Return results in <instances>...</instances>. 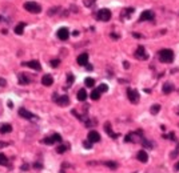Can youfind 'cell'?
<instances>
[{
    "mask_svg": "<svg viewBox=\"0 0 179 173\" xmlns=\"http://www.w3.org/2000/svg\"><path fill=\"white\" fill-rule=\"evenodd\" d=\"M158 57L162 63H172L174 60V52L171 49H162L159 51V53H158Z\"/></svg>",
    "mask_w": 179,
    "mask_h": 173,
    "instance_id": "1",
    "label": "cell"
},
{
    "mask_svg": "<svg viewBox=\"0 0 179 173\" xmlns=\"http://www.w3.org/2000/svg\"><path fill=\"white\" fill-rule=\"evenodd\" d=\"M24 8H26V11L31 12V13H40L42 12V7L39 4H36L35 1H26Z\"/></svg>",
    "mask_w": 179,
    "mask_h": 173,
    "instance_id": "2",
    "label": "cell"
},
{
    "mask_svg": "<svg viewBox=\"0 0 179 173\" xmlns=\"http://www.w3.org/2000/svg\"><path fill=\"white\" fill-rule=\"evenodd\" d=\"M127 142H142L143 137H142V132L138 131V132H133V133H130V135L126 136L124 138Z\"/></svg>",
    "mask_w": 179,
    "mask_h": 173,
    "instance_id": "3",
    "label": "cell"
},
{
    "mask_svg": "<svg viewBox=\"0 0 179 173\" xmlns=\"http://www.w3.org/2000/svg\"><path fill=\"white\" fill-rule=\"evenodd\" d=\"M96 17L100 20V21H108V20L111 19V11L107 9V8H102V9L98 11Z\"/></svg>",
    "mask_w": 179,
    "mask_h": 173,
    "instance_id": "4",
    "label": "cell"
},
{
    "mask_svg": "<svg viewBox=\"0 0 179 173\" xmlns=\"http://www.w3.org/2000/svg\"><path fill=\"white\" fill-rule=\"evenodd\" d=\"M54 101L55 103H58L60 107H66L70 104V97L67 96V95H62V96H58L56 93L54 95Z\"/></svg>",
    "mask_w": 179,
    "mask_h": 173,
    "instance_id": "5",
    "label": "cell"
},
{
    "mask_svg": "<svg viewBox=\"0 0 179 173\" xmlns=\"http://www.w3.org/2000/svg\"><path fill=\"white\" fill-rule=\"evenodd\" d=\"M127 96H129V100L131 101L133 104H136L138 101H139V93L136 92L135 89H133V88L127 89Z\"/></svg>",
    "mask_w": 179,
    "mask_h": 173,
    "instance_id": "6",
    "label": "cell"
},
{
    "mask_svg": "<svg viewBox=\"0 0 179 173\" xmlns=\"http://www.w3.org/2000/svg\"><path fill=\"white\" fill-rule=\"evenodd\" d=\"M19 115L22 116V117H24V119H27V120L38 119V116H35L34 113H31V112L28 111V109H26V108H20V109H19Z\"/></svg>",
    "mask_w": 179,
    "mask_h": 173,
    "instance_id": "7",
    "label": "cell"
},
{
    "mask_svg": "<svg viewBox=\"0 0 179 173\" xmlns=\"http://www.w3.org/2000/svg\"><path fill=\"white\" fill-rule=\"evenodd\" d=\"M135 57L139 59V60H147L148 56L146 53V49H144V47H138V49L135 51Z\"/></svg>",
    "mask_w": 179,
    "mask_h": 173,
    "instance_id": "8",
    "label": "cell"
},
{
    "mask_svg": "<svg viewBox=\"0 0 179 173\" xmlns=\"http://www.w3.org/2000/svg\"><path fill=\"white\" fill-rule=\"evenodd\" d=\"M154 17H155L154 12L150 11V9H147V11L142 12V15H140L139 20H140V21H147V20H154Z\"/></svg>",
    "mask_w": 179,
    "mask_h": 173,
    "instance_id": "9",
    "label": "cell"
},
{
    "mask_svg": "<svg viewBox=\"0 0 179 173\" xmlns=\"http://www.w3.org/2000/svg\"><path fill=\"white\" fill-rule=\"evenodd\" d=\"M22 65H24V67H30V68L35 69V71H40V69H42V65H40V63L38 61V60H31V61L23 63Z\"/></svg>",
    "mask_w": 179,
    "mask_h": 173,
    "instance_id": "10",
    "label": "cell"
},
{
    "mask_svg": "<svg viewBox=\"0 0 179 173\" xmlns=\"http://www.w3.org/2000/svg\"><path fill=\"white\" fill-rule=\"evenodd\" d=\"M58 37L60 39V40H67V39L70 37V31L64 27L59 28L58 29Z\"/></svg>",
    "mask_w": 179,
    "mask_h": 173,
    "instance_id": "11",
    "label": "cell"
},
{
    "mask_svg": "<svg viewBox=\"0 0 179 173\" xmlns=\"http://www.w3.org/2000/svg\"><path fill=\"white\" fill-rule=\"evenodd\" d=\"M87 138H88L91 142H99L100 141V135H99L96 131H90Z\"/></svg>",
    "mask_w": 179,
    "mask_h": 173,
    "instance_id": "12",
    "label": "cell"
},
{
    "mask_svg": "<svg viewBox=\"0 0 179 173\" xmlns=\"http://www.w3.org/2000/svg\"><path fill=\"white\" fill-rule=\"evenodd\" d=\"M76 61H78L79 65H87L88 64V55L87 53H80L78 56V59H76Z\"/></svg>",
    "mask_w": 179,
    "mask_h": 173,
    "instance_id": "13",
    "label": "cell"
},
{
    "mask_svg": "<svg viewBox=\"0 0 179 173\" xmlns=\"http://www.w3.org/2000/svg\"><path fill=\"white\" fill-rule=\"evenodd\" d=\"M42 84L46 85V87H51V85L54 84V77L51 76V75H44L43 79H42Z\"/></svg>",
    "mask_w": 179,
    "mask_h": 173,
    "instance_id": "14",
    "label": "cell"
},
{
    "mask_svg": "<svg viewBox=\"0 0 179 173\" xmlns=\"http://www.w3.org/2000/svg\"><path fill=\"white\" fill-rule=\"evenodd\" d=\"M136 158L139 160L140 162H147L148 161V154L146 150H139L138 154H136Z\"/></svg>",
    "mask_w": 179,
    "mask_h": 173,
    "instance_id": "15",
    "label": "cell"
},
{
    "mask_svg": "<svg viewBox=\"0 0 179 173\" xmlns=\"http://www.w3.org/2000/svg\"><path fill=\"white\" fill-rule=\"evenodd\" d=\"M104 131L107 132V135L111 136L112 138H116L118 136H119L118 133H114V132H112V129H111V124H110V123H106L104 124Z\"/></svg>",
    "mask_w": 179,
    "mask_h": 173,
    "instance_id": "16",
    "label": "cell"
},
{
    "mask_svg": "<svg viewBox=\"0 0 179 173\" xmlns=\"http://www.w3.org/2000/svg\"><path fill=\"white\" fill-rule=\"evenodd\" d=\"M162 91H163L164 95H168V93H171L172 91H174V85H172L171 83H166V84H163Z\"/></svg>",
    "mask_w": 179,
    "mask_h": 173,
    "instance_id": "17",
    "label": "cell"
},
{
    "mask_svg": "<svg viewBox=\"0 0 179 173\" xmlns=\"http://www.w3.org/2000/svg\"><path fill=\"white\" fill-rule=\"evenodd\" d=\"M30 81H31V79H30L26 73H19V83H20V84L26 85V84H28Z\"/></svg>",
    "mask_w": 179,
    "mask_h": 173,
    "instance_id": "18",
    "label": "cell"
},
{
    "mask_svg": "<svg viewBox=\"0 0 179 173\" xmlns=\"http://www.w3.org/2000/svg\"><path fill=\"white\" fill-rule=\"evenodd\" d=\"M9 132H12V127L11 124H1L0 125V133H9Z\"/></svg>",
    "mask_w": 179,
    "mask_h": 173,
    "instance_id": "19",
    "label": "cell"
},
{
    "mask_svg": "<svg viewBox=\"0 0 179 173\" xmlns=\"http://www.w3.org/2000/svg\"><path fill=\"white\" fill-rule=\"evenodd\" d=\"M76 97H78L79 101H84L87 99V92L86 89H79L78 91V95H76Z\"/></svg>",
    "mask_w": 179,
    "mask_h": 173,
    "instance_id": "20",
    "label": "cell"
},
{
    "mask_svg": "<svg viewBox=\"0 0 179 173\" xmlns=\"http://www.w3.org/2000/svg\"><path fill=\"white\" fill-rule=\"evenodd\" d=\"M24 27H26V23H20L15 27V33L16 35H22L24 31Z\"/></svg>",
    "mask_w": 179,
    "mask_h": 173,
    "instance_id": "21",
    "label": "cell"
},
{
    "mask_svg": "<svg viewBox=\"0 0 179 173\" xmlns=\"http://www.w3.org/2000/svg\"><path fill=\"white\" fill-rule=\"evenodd\" d=\"M100 95H102V93L99 92V89H94L92 92H91V95H90V97H91L92 100H99Z\"/></svg>",
    "mask_w": 179,
    "mask_h": 173,
    "instance_id": "22",
    "label": "cell"
},
{
    "mask_svg": "<svg viewBox=\"0 0 179 173\" xmlns=\"http://www.w3.org/2000/svg\"><path fill=\"white\" fill-rule=\"evenodd\" d=\"M9 164V161H8L7 156L4 153H0V165H8Z\"/></svg>",
    "mask_w": 179,
    "mask_h": 173,
    "instance_id": "23",
    "label": "cell"
},
{
    "mask_svg": "<svg viewBox=\"0 0 179 173\" xmlns=\"http://www.w3.org/2000/svg\"><path fill=\"white\" fill-rule=\"evenodd\" d=\"M134 11H135L134 8H127V9H124V12H123V15H122V17H123V19H127V17H129L130 15H133V13H134Z\"/></svg>",
    "mask_w": 179,
    "mask_h": 173,
    "instance_id": "24",
    "label": "cell"
},
{
    "mask_svg": "<svg viewBox=\"0 0 179 173\" xmlns=\"http://www.w3.org/2000/svg\"><path fill=\"white\" fill-rule=\"evenodd\" d=\"M84 84H86V87H88V88H92L94 85H95V80L91 79V77H87L86 80H84Z\"/></svg>",
    "mask_w": 179,
    "mask_h": 173,
    "instance_id": "25",
    "label": "cell"
},
{
    "mask_svg": "<svg viewBox=\"0 0 179 173\" xmlns=\"http://www.w3.org/2000/svg\"><path fill=\"white\" fill-rule=\"evenodd\" d=\"M103 164H104L106 166L111 168V169H116V168H118V164H116V162H114V161H104Z\"/></svg>",
    "mask_w": 179,
    "mask_h": 173,
    "instance_id": "26",
    "label": "cell"
},
{
    "mask_svg": "<svg viewBox=\"0 0 179 173\" xmlns=\"http://www.w3.org/2000/svg\"><path fill=\"white\" fill-rule=\"evenodd\" d=\"M150 111H151L152 115H156V113H158V112L160 111V105H159V104H154V105L151 107V109H150Z\"/></svg>",
    "mask_w": 179,
    "mask_h": 173,
    "instance_id": "27",
    "label": "cell"
},
{
    "mask_svg": "<svg viewBox=\"0 0 179 173\" xmlns=\"http://www.w3.org/2000/svg\"><path fill=\"white\" fill-rule=\"evenodd\" d=\"M68 148H70V145H60L56 148V152H58V153H64Z\"/></svg>",
    "mask_w": 179,
    "mask_h": 173,
    "instance_id": "28",
    "label": "cell"
},
{
    "mask_svg": "<svg viewBox=\"0 0 179 173\" xmlns=\"http://www.w3.org/2000/svg\"><path fill=\"white\" fill-rule=\"evenodd\" d=\"M74 80H75L74 75H72V73H68V75H67V84H68V87H71V85H72Z\"/></svg>",
    "mask_w": 179,
    "mask_h": 173,
    "instance_id": "29",
    "label": "cell"
},
{
    "mask_svg": "<svg viewBox=\"0 0 179 173\" xmlns=\"http://www.w3.org/2000/svg\"><path fill=\"white\" fill-rule=\"evenodd\" d=\"M43 142H44V144H47V145H52V144L55 142L54 136H52V137H46V138L43 140Z\"/></svg>",
    "mask_w": 179,
    "mask_h": 173,
    "instance_id": "30",
    "label": "cell"
},
{
    "mask_svg": "<svg viewBox=\"0 0 179 173\" xmlns=\"http://www.w3.org/2000/svg\"><path fill=\"white\" fill-rule=\"evenodd\" d=\"M98 89H99L100 93H103V92H107V91H108V87H107V84H100Z\"/></svg>",
    "mask_w": 179,
    "mask_h": 173,
    "instance_id": "31",
    "label": "cell"
},
{
    "mask_svg": "<svg viewBox=\"0 0 179 173\" xmlns=\"http://www.w3.org/2000/svg\"><path fill=\"white\" fill-rule=\"evenodd\" d=\"M92 144H94V142H91L90 140H87V141L83 142V146H84L86 149H91V148H92Z\"/></svg>",
    "mask_w": 179,
    "mask_h": 173,
    "instance_id": "32",
    "label": "cell"
},
{
    "mask_svg": "<svg viewBox=\"0 0 179 173\" xmlns=\"http://www.w3.org/2000/svg\"><path fill=\"white\" fill-rule=\"evenodd\" d=\"M142 144H143V146H146V148H152V144L148 141V140H146V138L142 140Z\"/></svg>",
    "mask_w": 179,
    "mask_h": 173,
    "instance_id": "33",
    "label": "cell"
},
{
    "mask_svg": "<svg viewBox=\"0 0 179 173\" xmlns=\"http://www.w3.org/2000/svg\"><path fill=\"white\" fill-rule=\"evenodd\" d=\"M51 67H52V68H58L59 67V64H60V60H51Z\"/></svg>",
    "mask_w": 179,
    "mask_h": 173,
    "instance_id": "34",
    "label": "cell"
},
{
    "mask_svg": "<svg viewBox=\"0 0 179 173\" xmlns=\"http://www.w3.org/2000/svg\"><path fill=\"white\" fill-rule=\"evenodd\" d=\"M83 3H84V5H86V7H92L94 3H95V0H84Z\"/></svg>",
    "mask_w": 179,
    "mask_h": 173,
    "instance_id": "35",
    "label": "cell"
},
{
    "mask_svg": "<svg viewBox=\"0 0 179 173\" xmlns=\"http://www.w3.org/2000/svg\"><path fill=\"white\" fill-rule=\"evenodd\" d=\"M54 138H55V142H56V141H58V142H60V141L63 140V138H62V136H60V135H58V133H55V135H54Z\"/></svg>",
    "mask_w": 179,
    "mask_h": 173,
    "instance_id": "36",
    "label": "cell"
},
{
    "mask_svg": "<svg viewBox=\"0 0 179 173\" xmlns=\"http://www.w3.org/2000/svg\"><path fill=\"white\" fill-rule=\"evenodd\" d=\"M34 168H35V169H43V164H40V162H35V164H34Z\"/></svg>",
    "mask_w": 179,
    "mask_h": 173,
    "instance_id": "37",
    "label": "cell"
},
{
    "mask_svg": "<svg viewBox=\"0 0 179 173\" xmlns=\"http://www.w3.org/2000/svg\"><path fill=\"white\" fill-rule=\"evenodd\" d=\"M59 8H52V9H51L50 11V15H54V13H56V11H58Z\"/></svg>",
    "mask_w": 179,
    "mask_h": 173,
    "instance_id": "38",
    "label": "cell"
},
{
    "mask_svg": "<svg viewBox=\"0 0 179 173\" xmlns=\"http://www.w3.org/2000/svg\"><path fill=\"white\" fill-rule=\"evenodd\" d=\"M9 142H0V148H4V146H8Z\"/></svg>",
    "mask_w": 179,
    "mask_h": 173,
    "instance_id": "39",
    "label": "cell"
},
{
    "mask_svg": "<svg viewBox=\"0 0 179 173\" xmlns=\"http://www.w3.org/2000/svg\"><path fill=\"white\" fill-rule=\"evenodd\" d=\"M28 169V164H23L22 165V170H27Z\"/></svg>",
    "mask_w": 179,
    "mask_h": 173,
    "instance_id": "40",
    "label": "cell"
},
{
    "mask_svg": "<svg viewBox=\"0 0 179 173\" xmlns=\"http://www.w3.org/2000/svg\"><path fill=\"white\" fill-rule=\"evenodd\" d=\"M5 84H7V83H5V80H4V79H0V85H1V87H4Z\"/></svg>",
    "mask_w": 179,
    "mask_h": 173,
    "instance_id": "41",
    "label": "cell"
},
{
    "mask_svg": "<svg viewBox=\"0 0 179 173\" xmlns=\"http://www.w3.org/2000/svg\"><path fill=\"white\" fill-rule=\"evenodd\" d=\"M123 67H124V68H130V63L129 61H124V63H123Z\"/></svg>",
    "mask_w": 179,
    "mask_h": 173,
    "instance_id": "42",
    "label": "cell"
},
{
    "mask_svg": "<svg viewBox=\"0 0 179 173\" xmlns=\"http://www.w3.org/2000/svg\"><path fill=\"white\" fill-rule=\"evenodd\" d=\"M111 37H112V39H118L119 36H118V35H115V33H112V35H111Z\"/></svg>",
    "mask_w": 179,
    "mask_h": 173,
    "instance_id": "43",
    "label": "cell"
},
{
    "mask_svg": "<svg viewBox=\"0 0 179 173\" xmlns=\"http://www.w3.org/2000/svg\"><path fill=\"white\" fill-rule=\"evenodd\" d=\"M175 169H176V170H179V161L175 164Z\"/></svg>",
    "mask_w": 179,
    "mask_h": 173,
    "instance_id": "44",
    "label": "cell"
},
{
    "mask_svg": "<svg viewBox=\"0 0 179 173\" xmlns=\"http://www.w3.org/2000/svg\"><path fill=\"white\" fill-rule=\"evenodd\" d=\"M72 35H74V36H78V35H79V31H74V33H72Z\"/></svg>",
    "mask_w": 179,
    "mask_h": 173,
    "instance_id": "45",
    "label": "cell"
},
{
    "mask_svg": "<svg viewBox=\"0 0 179 173\" xmlns=\"http://www.w3.org/2000/svg\"><path fill=\"white\" fill-rule=\"evenodd\" d=\"M176 113H178V115H179V107L176 108Z\"/></svg>",
    "mask_w": 179,
    "mask_h": 173,
    "instance_id": "46",
    "label": "cell"
}]
</instances>
